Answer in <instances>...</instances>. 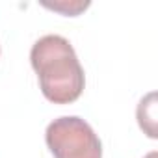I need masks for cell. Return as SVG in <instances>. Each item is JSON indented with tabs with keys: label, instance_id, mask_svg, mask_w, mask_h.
<instances>
[{
	"label": "cell",
	"instance_id": "obj_1",
	"mask_svg": "<svg viewBox=\"0 0 158 158\" xmlns=\"http://www.w3.org/2000/svg\"><path fill=\"white\" fill-rule=\"evenodd\" d=\"M43 95L54 104H71L82 95L86 86L84 69L73 45L56 34L37 39L30 52Z\"/></svg>",
	"mask_w": 158,
	"mask_h": 158
},
{
	"label": "cell",
	"instance_id": "obj_2",
	"mask_svg": "<svg viewBox=\"0 0 158 158\" xmlns=\"http://www.w3.org/2000/svg\"><path fill=\"white\" fill-rule=\"evenodd\" d=\"M54 158H102V145L89 123L76 115L54 119L45 132Z\"/></svg>",
	"mask_w": 158,
	"mask_h": 158
},
{
	"label": "cell",
	"instance_id": "obj_3",
	"mask_svg": "<svg viewBox=\"0 0 158 158\" xmlns=\"http://www.w3.org/2000/svg\"><path fill=\"white\" fill-rule=\"evenodd\" d=\"M154 101H156V95L149 93L145 99L139 101V106H138V123L149 138H156V104Z\"/></svg>",
	"mask_w": 158,
	"mask_h": 158
},
{
	"label": "cell",
	"instance_id": "obj_4",
	"mask_svg": "<svg viewBox=\"0 0 158 158\" xmlns=\"http://www.w3.org/2000/svg\"><path fill=\"white\" fill-rule=\"evenodd\" d=\"M145 158H156V152H149V154H147Z\"/></svg>",
	"mask_w": 158,
	"mask_h": 158
}]
</instances>
